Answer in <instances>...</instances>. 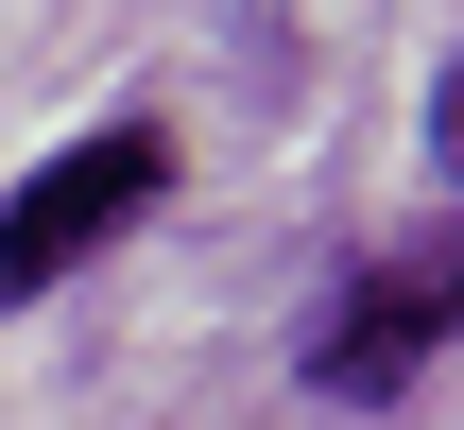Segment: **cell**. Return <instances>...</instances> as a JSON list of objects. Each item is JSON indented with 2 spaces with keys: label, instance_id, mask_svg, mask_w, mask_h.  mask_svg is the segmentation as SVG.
Returning <instances> with one entry per match:
<instances>
[{
  "label": "cell",
  "instance_id": "obj_1",
  "mask_svg": "<svg viewBox=\"0 0 464 430\" xmlns=\"http://www.w3.org/2000/svg\"><path fill=\"white\" fill-rule=\"evenodd\" d=\"M448 345H464V190H448V224L379 241V259L327 293V327H310V396H327V414H379V396H413Z\"/></svg>",
  "mask_w": 464,
  "mask_h": 430
},
{
  "label": "cell",
  "instance_id": "obj_3",
  "mask_svg": "<svg viewBox=\"0 0 464 430\" xmlns=\"http://www.w3.org/2000/svg\"><path fill=\"white\" fill-rule=\"evenodd\" d=\"M430 172H448V190H464V52H448V69H430Z\"/></svg>",
  "mask_w": 464,
  "mask_h": 430
},
{
  "label": "cell",
  "instance_id": "obj_2",
  "mask_svg": "<svg viewBox=\"0 0 464 430\" xmlns=\"http://www.w3.org/2000/svg\"><path fill=\"white\" fill-rule=\"evenodd\" d=\"M155 190H172V121H103V138L34 155V172L0 190V310H34L52 276H86V259H103Z\"/></svg>",
  "mask_w": 464,
  "mask_h": 430
}]
</instances>
